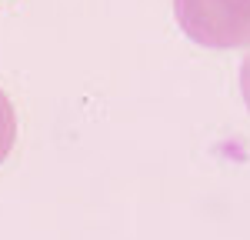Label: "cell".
<instances>
[{
  "instance_id": "cell-2",
  "label": "cell",
  "mask_w": 250,
  "mask_h": 240,
  "mask_svg": "<svg viewBox=\"0 0 250 240\" xmlns=\"http://www.w3.org/2000/svg\"><path fill=\"white\" fill-rule=\"evenodd\" d=\"M240 94H244V100H247V107H250V54L240 63Z\"/></svg>"
},
{
  "instance_id": "cell-1",
  "label": "cell",
  "mask_w": 250,
  "mask_h": 240,
  "mask_svg": "<svg viewBox=\"0 0 250 240\" xmlns=\"http://www.w3.org/2000/svg\"><path fill=\"white\" fill-rule=\"evenodd\" d=\"M180 30L213 50L250 43V0H173Z\"/></svg>"
}]
</instances>
